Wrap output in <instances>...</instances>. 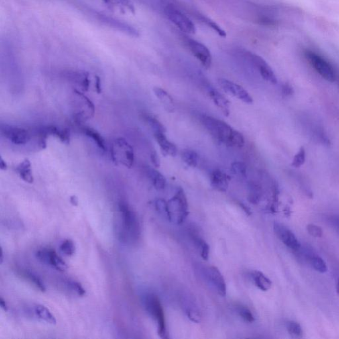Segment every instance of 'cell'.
Here are the masks:
<instances>
[{"mask_svg": "<svg viewBox=\"0 0 339 339\" xmlns=\"http://www.w3.org/2000/svg\"><path fill=\"white\" fill-rule=\"evenodd\" d=\"M202 125L214 139L228 147L241 148L244 145L243 135L226 122L208 115L200 118Z\"/></svg>", "mask_w": 339, "mask_h": 339, "instance_id": "1", "label": "cell"}, {"mask_svg": "<svg viewBox=\"0 0 339 339\" xmlns=\"http://www.w3.org/2000/svg\"><path fill=\"white\" fill-rule=\"evenodd\" d=\"M119 208L122 218L121 238L123 242H136L141 236V226L135 211L125 202H120Z\"/></svg>", "mask_w": 339, "mask_h": 339, "instance_id": "2", "label": "cell"}, {"mask_svg": "<svg viewBox=\"0 0 339 339\" xmlns=\"http://www.w3.org/2000/svg\"><path fill=\"white\" fill-rule=\"evenodd\" d=\"M189 214L188 203L184 191L179 189L172 198L166 204V216L170 222L181 224Z\"/></svg>", "mask_w": 339, "mask_h": 339, "instance_id": "3", "label": "cell"}, {"mask_svg": "<svg viewBox=\"0 0 339 339\" xmlns=\"http://www.w3.org/2000/svg\"><path fill=\"white\" fill-rule=\"evenodd\" d=\"M111 157L116 165L121 163L128 168H131L135 161L133 147L124 138H118L114 142L111 148Z\"/></svg>", "mask_w": 339, "mask_h": 339, "instance_id": "4", "label": "cell"}, {"mask_svg": "<svg viewBox=\"0 0 339 339\" xmlns=\"http://www.w3.org/2000/svg\"><path fill=\"white\" fill-rule=\"evenodd\" d=\"M145 305L147 312L157 323L158 334L161 338H166L167 329H166L165 313H164L161 300L157 295L149 294L145 297Z\"/></svg>", "mask_w": 339, "mask_h": 339, "instance_id": "5", "label": "cell"}, {"mask_svg": "<svg viewBox=\"0 0 339 339\" xmlns=\"http://www.w3.org/2000/svg\"><path fill=\"white\" fill-rule=\"evenodd\" d=\"M164 12L167 19L183 32L190 34L196 32V27L192 20L174 5H166Z\"/></svg>", "mask_w": 339, "mask_h": 339, "instance_id": "6", "label": "cell"}, {"mask_svg": "<svg viewBox=\"0 0 339 339\" xmlns=\"http://www.w3.org/2000/svg\"><path fill=\"white\" fill-rule=\"evenodd\" d=\"M305 56L313 68L323 78L328 82H334L335 80V71L331 64L323 57L311 51H307L305 52Z\"/></svg>", "mask_w": 339, "mask_h": 339, "instance_id": "7", "label": "cell"}, {"mask_svg": "<svg viewBox=\"0 0 339 339\" xmlns=\"http://www.w3.org/2000/svg\"><path fill=\"white\" fill-rule=\"evenodd\" d=\"M36 257L42 263L51 266L57 271L60 272L66 271L68 269V266L55 251L50 248H41L37 252Z\"/></svg>", "mask_w": 339, "mask_h": 339, "instance_id": "8", "label": "cell"}, {"mask_svg": "<svg viewBox=\"0 0 339 339\" xmlns=\"http://www.w3.org/2000/svg\"><path fill=\"white\" fill-rule=\"evenodd\" d=\"M1 134L15 145H25L30 141L31 134L24 128L10 125H1Z\"/></svg>", "mask_w": 339, "mask_h": 339, "instance_id": "9", "label": "cell"}, {"mask_svg": "<svg viewBox=\"0 0 339 339\" xmlns=\"http://www.w3.org/2000/svg\"><path fill=\"white\" fill-rule=\"evenodd\" d=\"M218 84L226 94L237 98L238 100L248 104L253 103V99L249 93L241 86L226 79L220 78Z\"/></svg>", "mask_w": 339, "mask_h": 339, "instance_id": "10", "label": "cell"}, {"mask_svg": "<svg viewBox=\"0 0 339 339\" xmlns=\"http://www.w3.org/2000/svg\"><path fill=\"white\" fill-rule=\"evenodd\" d=\"M186 43L197 60L200 61L205 68H210L212 65V56L208 47L203 43L192 39H187Z\"/></svg>", "mask_w": 339, "mask_h": 339, "instance_id": "11", "label": "cell"}, {"mask_svg": "<svg viewBox=\"0 0 339 339\" xmlns=\"http://www.w3.org/2000/svg\"><path fill=\"white\" fill-rule=\"evenodd\" d=\"M247 57L250 62L259 71L264 80L272 84H277V78L275 72L263 58L252 53H247Z\"/></svg>", "mask_w": 339, "mask_h": 339, "instance_id": "12", "label": "cell"}, {"mask_svg": "<svg viewBox=\"0 0 339 339\" xmlns=\"http://www.w3.org/2000/svg\"><path fill=\"white\" fill-rule=\"evenodd\" d=\"M273 228L276 235L285 246L293 251H298L300 249V242L288 228L280 223H275Z\"/></svg>", "mask_w": 339, "mask_h": 339, "instance_id": "13", "label": "cell"}, {"mask_svg": "<svg viewBox=\"0 0 339 339\" xmlns=\"http://www.w3.org/2000/svg\"><path fill=\"white\" fill-rule=\"evenodd\" d=\"M74 94L78 98V102L81 105L80 110H78L75 115L76 121L80 123L91 119L95 113V106L93 102L78 90H74Z\"/></svg>", "mask_w": 339, "mask_h": 339, "instance_id": "14", "label": "cell"}, {"mask_svg": "<svg viewBox=\"0 0 339 339\" xmlns=\"http://www.w3.org/2000/svg\"><path fill=\"white\" fill-rule=\"evenodd\" d=\"M206 271L208 281L216 289L218 294L222 297L226 296V281L220 270L214 266H211L207 268Z\"/></svg>", "mask_w": 339, "mask_h": 339, "instance_id": "15", "label": "cell"}, {"mask_svg": "<svg viewBox=\"0 0 339 339\" xmlns=\"http://www.w3.org/2000/svg\"><path fill=\"white\" fill-rule=\"evenodd\" d=\"M229 177L220 170H215L211 174V186L218 192H226L229 186Z\"/></svg>", "mask_w": 339, "mask_h": 339, "instance_id": "16", "label": "cell"}, {"mask_svg": "<svg viewBox=\"0 0 339 339\" xmlns=\"http://www.w3.org/2000/svg\"><path fill=\"white\" fill-rule=\"evenodd\" d=\"M208 94L215 105L221 110L224 116L228 117L230 115V102L223 94L213 88H208Z\"/></svg>", "mask_w": 339, "mask_h": 339, "instance_id": "17", "label": "cell"}, {"mask_svg": "<svg viewBox=\"0 0 339 339\" xmlns=\"http://www.w3.org/2000/svg\"><path fill=\"white\" fill-rule=\"evenodd\" d=\"M154 137H155L156 141H157L158 145H159L160 149H161L164 155L176 157L177 153H178V149L174 143L168 140L167 138L166 137L165 133H155L154 134Z\"/></svg>", "mask_w": 339, "mask_h": 339, "instance_id": "18", "label": "cell"}, {"mask_svg": "<svg viewBox=\"0 0 339 339\" xmlns=\"http://www.w3.org/2000/svg\"><path fill=\"white\" fill-rule=\"evenodd\" d=\"M107 6L121 13H134L135 8L129 0H102Z\"/></svg>", "mask_w": 339, "mask_h": 339, "instance_id": "19", "label": "cell"}, {"mask_svg": "<svg viewBox=\"0 0 339 339\" xmlns=\"http://www.w3.org/2000/svg\"><path fill=\"white\" fill-rule=\"evenodd\" d=\"M153 92L167 112H170V113L174 112L175 104L172 96L170 95L165 90L159 87L154 88Z\"/></svg>", "mask_w": 339, "mask_h": 339, "instance_id": "20", "label": "cell"}, {"mask_svg": "<svg viewBox=\"0 0 339 339\" xmlns=\"http://www.w3.org/2000/svg\"><path fill=\"white\" fill-rule=\"evenodd\" d=\"M16 170L20 178L24 182L28 184H33L34 182L32 170H31V162L29 159H25L21 162L16 168Z\"/></svg>", "mask_w": 339, "mask_h": 339, "instance_id": "21", "label": "cell"}, {"mask_svg": "<svg viewBox=\"0 0 339 339\" xmlns=\"http://www.w3.org/2000/svg\"><path fill=\"white\" fill-rule=\"evenodd\" d=\"M147 172L150 180L151 181L152 184L156 190L161 191L165 188L167 181H166L165 176L161 174L159 171L152 169V168H148Z\"/></svg>", "mask_w": 339, "mask_h": 339, "instance_id": "22", "label": "cell"}, {"mask_svg": "<svg viewBox=\"0 0 339 339\" xmlns=\"http://www.w3.org/2000/svg\"><path fill=\"white\" fill-rule=\"evenodd\" d=\"M254 284L256 286L263 291H269L272 287V282L271 280L264 275L261 271H254L252 275Z\"/></svg>", "mask_w": 339, "mask_h": 339, "instance_id": "23", "label": "cell"}, {"mask_svg": "<svg viewBox=\"0 0 339 339\" xmlns=\"http://www.w3.org/2000/svg\"><path fill=\"white\" fill-rule=\"evenodd\" d=\"M191 238L194 242L197 248L200 250V255L203 259L208 260L209 254H210V246L207 243L206 240L201 238L200 236L194 233L191 234Z\"/></svg>", "mask_w": 339, "mask_h": 339, "instance_id": "24", "label": "cell"}, {"mask_svg": "<svg viewBox=\"0 0 339 339\" xmlns=\"http://www.w3.org/2000/svg\"><path fill=\"white\" fill-rule=\"evenodd\" d=\"M142 117H143V119L145 121V123L151 128L154 134L166 133V129L163 125V124L159 120L156 119L155 117H153V116L149 115V114L145 113L143 114Z\"/></svg>", "mask_w": 339, "mask_h": 339, "instance_id": "25", "label": "cell"}, {"mask_svg": "<svg viewBox=\"0 0 339 339\" xmlns=\"http://www.w3.org/2000/svg\"><path fill=\"white\" fill-rule=\"evenodd\" d=\"M35 313L39 319H42L45 322L50 324H56V320L54 315L44 305H37L35 308Z\"/></svg>", "mask_w": 339, "mask_h": 339, "instance_id": "26", "label": "cell"}, {"mask_svg": "<svg viewBox=\"0 0 339 339\" xmlns=\"http://www.w3.org/2000/svg\"><path fill=\"white\" fill-rule=\"evenodd\" d=\"M84 133L86 134L88 137L91 138L92 140L96 143L98 147L103 151H106L105 141H104V138L102 137L98 131L95 129L90 127H84L82 129Z\"/></svg>", "mask_w": 339, "mask_h": 339, "instance_id": "27", "label": "cell"}, {"mask_svg": "<svg viewBox=\"0 0 339 339\" xmlns=\"http://www.w3.org/2000/svg\"><path fill=\"white\" fill-rule=\"evenodd\" d=\"M183 161L189 167L195 168L198 163V155L196 151L192 150L186 149L182 151L181 155Z\"/></svg>", "mask_w": 339, "mask_h": 339, "instance_id": "28", "label": "cell"}, {"mask_svg": "<svg viewBox=\"0 0 339 339\" xmlns=\"http://www.w3.org/2000/svg\"><path fill=\"white\" fill-rule=\"evenodd\" d=\"M307 261L312 266L313 269L321 273H326L327 267L325 262L320 257L317 255H309L307 257Z\"/></svg>", "mask_w": 339, "mask_h": 339, "instance_id": "29", "label": "cell"}, {"mask_svg": "<svg viewBox=\"0 0 339 339\" xmlns=\"http://www.w3.org/2000/svg\"><path fill=\"white\" fill-rule=\"evenodd\" d=\"M249 196L248 200L252 204H257L261 200L262 190L261 186L255 182H251L249 185Z\"/></svg>", "mask_w": 339, "mask_h": 339, "instance_id": "30", "label": "cell"}, {"mask_svg": "<svg viewBox=\"0 0 339 339\" xmlns=\"http://www.w3.org/2000/svg\"><path fill=\"white\" fill-rule=\"evenodd\" d=\"M23 277H25L29 281L31 282L41 292H45L46 291V287H45L43 281H41L40 278L37 277L34 273L29 271H25L23 272Z\"/></svg>", "mask_w": 339, "mask_h": 339, "instance_id": "31", "label": "cell"}, {"mask_svg": "<svg viewBox=\"0 0 339 339\" xmlns=\"http://www.w3.org/2000/svg\"><path fill=\"white\" fill-rule=\"evenodd\" d=\"M287 330L291 336L295 338L302 337L303 332L302 327L299 323L294 321H289L286 323Z\"/></svg>", "mask_w": 339, "mask_h": 339, "instance_id": "32", "label": "cell"}, {"mask_svg": "<svg viewBox=\"0 0 339 339\" xmlns=\"http://www.w3.org/2000/svg\"><path fill=\"white\" fill-rule=\"evenodd\" d=\"M60 249L67 257H72L76 251V246L72 240L66 239L61 244Z\"/></svg>", "mask_w": 339, "mask_h": 339, "instance_id": "33", "label": "cell"}, {"mask_svg": "<svg viewBox=\"0 0 339 339\" xmlns=\"http://www.w3.org/2000/svg\"><path fill=\"white\" fill-rule=\"evenodd\" d=\"M246 170L247 168L245 164L240 161L234 162L230 167V170L232 174L236 176L244 177V178L246 176Z\"/></svg>", "mask_w": 339, "mask_h": 339, "instance_id": "34", "label": "cell"}, {"mask_svg": "<svg viewBox=\"0 0 339 339\" xmlns=\"http://www.w3.org/2000/svg\"><path fill=\"white\" fill-rule=\"evenodd\" d=\"M236 311H237L238 314L240 315V317H242V319H244L246 322L252 323L254 319H255L251 311L246 307L238 305L236 307Z\"/></svg>", "mask_w": 339, "mask_h": 339, "instance_id": "35", "label": "cell"}, {"mask_svg": "<svg viewBox=\"0 0 339 339\" xmlns=\"http://www.w3.org/2000/svg\"><path fill=\"white\" fill-rule=\"evenodd\" d=\"M305 150L304 148L301 147L299 149L298 153L295 155L294 158H293L292 164L291 165L295 168H299L301 167L305 163Z\"/></svg>", "mask_w": 339, "mask_h": 339, "instance_id": "36", "label": "cell"}, {"mask_svg": "<svg viewBox=\"0 0 339 339\" xmlns=\"http://www.w3.org/2000/svg\"><path fill=\"white\" fill-rule=\"evenodd\" d=\"M307 230L308 233L313 237L321 238L323 236L322 228L316 225L312 224L307 225Z\"/></svg>", "mask_w": 339, "mask_h": 339, "instance_id": "37", "label": "cell"}, {"mask_svg": "<svg viewBox=\"0 0 339 339\" xmlns=\"http://www.w3.org/2000/svg\"><path fill=\"white\" fill-rule=\"evenodd\" d=\"M68 286L70 287L73 291L76 292L80 296H84L86 294V290L78 282L70 281L68 282Z\"/></svg>", "mask_w": 339, "mask_h": 339, "instance_id": "38", "label": "cell"}, {"mask_svg": "<svg viewBox=\"0 0 339 339\" xmlns=\"http://www.w3.org/2000/svg\"><path fill=\"white\" fill-rule=\"evenodd\" d=\"M80 77L81 87H82V90H84V91H88V89H89L90 83L89 74L87 72H83L82 74H80Z\"/></svg>", "mask_w": 339, "mask_h": 339, "instance_id": "39", "label": "cell"}, {"mask_svg": "<svg viewBox=\"0 0 339 339\" xmlns=\"http://www.w3.org/2000/svg\"><path fill=\"white\" fill-rule=\"evenodd\" d=\"M58 139L62 142L63 143L68 145L70 141V132L68 129H64L60 130V135L58 136Z\"/></svg>", "mask_w": 339, "mask_h": 339, "instance_id": "40", "label": "cell"}, {"mask_svg": "<svg viewBox=\"0 0 339 339\" xmlns=\"http://www.w3.org/2000/svg\"><path fill=\"white\" fill-rule=\"evenodd\" d=\"M204 21L207 23V24L210 25L212 28L214 29L217 33H218V34L221 35V36H226V33H225V31L223 30V29H221L220 27L217 25L216 23L214 22V21H210V19H204Z\"/></svg>", "mask_w": 339, "mask_h": 339, "instance_id": "41", "label": "cell"}, {"mask_svg": "<svg viewBox=\"0 0 339 339\" xmlns=\"http://www.w3.org/2000/svg\"><path fill=\"white\" fill-rule=\"evenodd\" d=\"M151 161L154 167L159 168L161 165V161H160V158L157 152L153 151L151 153Z\"/></svg>", "mask_w": 339, "mask_h": 339, "instance_id": "42", "label": "cell"}, {"mask_svg": "<svg viewBox=\"0 0 339 339\" xmlns=\"http://www.w3.org/2000/svg\"><path fill=\"white\" fill-rule=\"evenodd\" d=\"M95 88L96 91L98 94L102 93L101 80H100V77L98 76H95Z\"/></svg>", "mask_w": 339, "mask_h": 339, "instance_id": "43", "label": "cell"}, {"mask_svg": "<svg viewBox=\"0 0 339 339\" xmlns=\"http://www.w3.org/2000/svg\"><path fill=\"white\" fill-rule=\"evenodd\" d=\"M0 169H1V170L3 171H6L7 169H8V166H7L6 161H4L2 157H1V159H0Z\"/></svg>", "mask_w": 339, "mask_h": 339, "instance_id": "44", "label": "cell"}, {"mask_svg": "<svg viewBox=\"0 0 339 339\" xmlns=\"http://www.w3.org/2000/svg\"><path fill=\"white\" fill-rule=\"evenodd\" d=\"M0 306H1V308L5 311H8V306H7L6 301H5L3 297H0Z\"/></svg>", "mask_w": 339, "mask_h": 339, "instance_id": "45", "label": "cell"}, {"mask_svg": "<svg viewBox=\"0 0 339 339\" xmlns=\"http://www.w3.org/2000/svg\"><path fill=\"white\" fill-rule=\"evenodd\" d=\"M70 201L71 204L73 205V206H77L78 205V199L77 198L76 196H72L70 197Z\"/></svg>", "mask_w": 339, "mask_h": 339, "instance_id": "46", "label": "cell"}, {"mask_svg": "<svg viewBox=\"0 0 339 339\" xmlns=\"http://www.w3.org/2000/svg\"><path fill=\"white\" fill-rule=\"evenodd\" d=\"M3 261H4V252H3L2 248H1V257H0V264L2 265Z\"/></svg>", "mask_w": 339, "mask_h": 339, "instance_id": "47", "label": "cell"}, {"mask_svg": "<svg viewBox=\"0 0 339 339\" xmlns=\"http://www.w3.org/2000/svg\"><path fill=\"white\" fill-rule=\"evenodd\" d=\"M336 291L337 293V294L339 295V278L338 280H337V283H336Z\"/></svg>", "mask_w": 339, "mask_h": 339, "instance_id": "48", "label": "cell"}, {"mask_svg": "<svg viewBox=\"0 0 339 339\" xmlns=\"http://www.w3.org/2000/svg\"><path fill=\"white\" fill-rule=\"evenodd\" d=\"M337 227H338L339 230V220H337Z\"/></svg>", "mask_w": 339, "mask_h": 339, "instance_id": "49", "label": "cell"}]
</instances>
